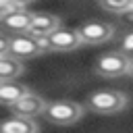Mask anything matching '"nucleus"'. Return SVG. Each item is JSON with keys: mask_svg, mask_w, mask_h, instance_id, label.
Here are the masks:
<instances>
[{"mask_svg": "<svg viewBox=\"0 0 133 133\" xmlns=\"http://www.w3.org/2000/svg\"><path fill=\"white\" fill-rule=\"evenodd\" d=\"M10 54V33H2L0 35V56H6Z\"/></svg>", "mask_w": 133, "mask_h": 133, "instance_id": "nucleus-15", "label": "nucleus"}, {"mask_svg": "<svg viewBox=\"0 0 133 133\" xmlns=\"http://www.w3.org/2000/svg\"><path fill=\"white\" fill-rule=\"evenodd\" d=\"M44 114L54 125H73L83 116V106L75 100H54L48 102Z\"/></svg>", "mask_w": 133, "mask_h": 133, "instance_id": "nucleus-2", "label": "nucleus"}, {"mask_svg": "<svg viewBox=\"0 0 133 133\" xmlns=\"http://www.w3.org/2000/svg\"><path fill=\"white\" fill-rule=\"evenodd\" d=\"M10 2H15V4H17V6H21V8H25V6H27L29 2H33V0H10Z\"/></svg>", "mask_w": 133, "mask_h": 133, "instance_id": "nucleus-17", "label": "nucleus"}, {"mask_svg": "<svg viewBox=\"0 0 133 133\" xmlns=\"http://www.w3.org/2000/svg\"><path fill=\"white\" fill-rule=\"evenodd\" d=\"M121 50L133 58V31H129V33L121 39Z\"/></svg>", "mask_w": 133, "mask_h": 133, "instance_id": "nucleus-14", "label": "nucleus"}, {"mask_svg": "<svg viewBox=\"0 0 133 133\" xmlns=\"http://www.w3.org/2000/svg\"><path fill=\"white\" fill-rule=\"evenodd\" d=\"M48 39H50V50L54 52H73L83 44L77 29H62V27L52 35H48Z\"/></svg>", "mask_w": 133, "mask_h": 133, "instance_id": "nucleus-5", "label": "nucleus"}, {"mask_svg": "<svg viewBox=\"0 0 133 133\" xmlns=\"http://www.w3.org/2000/svg\"><path fill=\"white\" fill-rule=\"evenodd\" d=\"M31 89L27 87V85H23V83H15V81H6V83H2L0 85V102L4 104V106H12V104H17L23 96H27Z\"/></svg>", "mask_w": 133, "mask_h": 133, "instance_id": "nucleus-10", "label": "nucleus"}, {"mask_svg": "<svg viewBox=\"0 0 133 133\" xmlns=\"http://www.w3.org/2000/svg\"><path fill=\"white\" fill-rule=\"evenodd\" d=\"M0 133H37V123L31 116H12L2 125Z\"/></svg>", "mask_w": 133, "mask_h": 133, "instance_id": "nucleus-11", "label": "nucleus"}, {"mask_svg": "<svg viewBox=\"0 0 133 133\" xmlns=\"http://www.w3.org/2000/svg\"><path fill=\"white\" fill-rule=\"evenodd\" d=\"M17 8H21V6H17L15 2H10V0H0V19H4V17H8L10 12H15Z\"/></svg>", "mask_w": 133, "mask_h": 133, "instance_id": "nucleus-13", "label": "nucleus"}, {"mask_svg": "<svg viewBox=\"0 0 133 133\" xmlns=\"http://www.w3.org/2000/svg\"><path fill=\"white\" fill-rule=\"evenodd\" d=\"M98 4L104 8V10H108V12H125L131 4H133V0H98Z\"/></svg>", "mask_w": 133, "mask_h": 133, "instance_id": "nucleus-12", "label": "nucleus"}, {"mask_svg": "<svg viewBox=\"0 0 133 133\" xmlns=\"http://www.w3.org/2000/svg\"><path fill=\"white\" fill-rule=\"evenodd\" d=\"M25 66L21 62V58L12 56V54H6V56H0V81L6 83V81H15L19 75H23Z\"/></svg>", "mask_w": 133, "mask_h": 133, "instance_id": "nucleus-9", "label": "nucleus"}, {"mask_svg": "<svg viewBox=\"0 0 133 133\" xmlns=\"http://www.w3.org/2000/svg\"><path fill=\"white\" fill-rule=\"evenodd\" d=\"M127 94L118 89H98L87 98V108L96 114H116L127 108Z\"/></svg>", "mask_w": 133, "mask_h": 133, "instance_id": "nucleus-1", "label": "nucleus"}, {"mask_svg": "<svg viewBox=\"0 0 133 133\" xmlns=\"http://www.w3.org/2000/svg\"><path fill=\"white\" fill-rule=\"evenodd\" d=\"M46 108H48V102H46L39 94H33V91H29V94L23 96L17 104L10 106L12 114H17V116H31V118L37 116V114H44Z\"/></svg>", "mask_w": 133, "mask_h": 133, "instance_id": "nucleus-6", "label": "nucleus"}, {"mask_svg": "<svg viewBox=\"0 0 133 133\" xmlns=\"http://www.w3.org/2000/svg\"><path fill=\"white\" fill-rule=\"evenodd\" d=\"M60 29V19L56 15H48V12H35L31 19V27L29 33L33 35H52L54 31Z\"/></svg>", "mask_w": 133, "mask_h": 133, "instance_id": "nucleus-8", "label": "nucleus"}, {"mask_svg": "<svg viewBox=\"0 0 133 133\" xmlns=\"http://www.w3.org/2000/svg\"><path fill=\"white\" fill-rule=\"evenodd\" d=\"M129 66H131V56L125 54L123 50H118V52H106V54H102L98 58L96 73L100 77L112 79V77L129 75Z\"/></svg>", "mask_w": 133, "mask_h": 133, "instance_id": "nucleus-3", "label": "nucleus"}, {"mask_svg": "<svg viewBox=\"0 0 133 133\" xmlns=\"http://www.w3.org/2000/svg\"><path fill=\"white\" fill-rule=\"evenodd\" d=\"M129 75L133 77V58H131V66H129Z\"/></svg>", "mask_w": 133, "mask_h": 133, "instance_id": "nucleus-18", "label": "nucleus"}, {"mask_svg": "<svg viewBox=\"0 0 133 133\" xmlns=\"http://www.w3.org/2000/svg\"><path fill=\"white\" fill-rule=\"evenodd\" d=\"M79 35L83 39V44H106L108 39H112L114 35V25L112 23H106V21H87L83 23L79 29Z\"/></svg>", "mask_w": 133, "mask_h": 133, "instance_id": "nucleus-4", "label": "nucleus"}, {"mask_svg": "<svg viewBox=\"0 0 133 133\" xmlns=\"http://www.w3.org/2000/svg\"><path fill=\"white\" fill-rule=\"evenodd\" d=\"M123 15H125V19H127V21H133V4H131V6L123 12Z\"/></svg>", "mask_w": 133, "mask_h": 133, "instance_id": "nucleus-16", "label": "nucleus"}, {"mask_svg": "<svg viewBox=\"0 0 133 133\" xmlns=\"http://www.w3.org/2000/svg\"><path fill=\"white\" fill-rule=\"evenodd\" d=\"M31 19L33 15L27 12L25 8H17L15 12H10L8 17L0 19L2 21V31L10 33V35H17V33H27L29 27H31Z\"/></svg>", "mask_w": 133, "mask_h": 133, "instance_id": "nucleus-7", "label": "nucleus"}]
</instances>
